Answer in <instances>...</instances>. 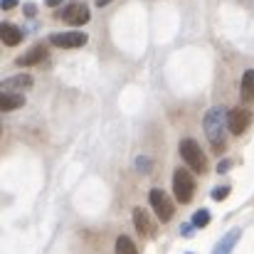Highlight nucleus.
<instances>
[{"label": "nucleus", "mask_w": 254, "mask_h": 254, "mask_svg": "<svg viewBox=\"0 0 254 254\" xmlns=\"http://www.w3.org/2000/svg\"><path fill=\"white\" fill-rule=\"evenodd\" d=\"M109 2H111V0H96V5H99V7H104V5H109Z\"/></svg>", "instance_id": "obj_22"}, {"label": "nucleus", "mask_w": 254, "mask_h": 254, "mask_svg": "<svg viewBox=\"0 0 254 254\" xmlns=\"http://www.w3.org/2000/svg\"><path fill=\"white\" fill-rule=\"evenodd\" d=\"M151 207H153V212H156V217H158L161 222H168L170 217H173V212H175L173 200H170L161 188H153V190H151Z\"/></svg>", "instance_id": "obj_4"}, {"label": "nucleus", "mask_w": 254, "mask_h": 254, "mask_svg": "<svg viewBox=\"0 0 254 254\" xmlns=\"http://www.w3.org/2000/svg\"><path fill=\"white\" fill-rule=\"evenodd\" d=\"M250 124H252V111L250 109H232L230 114H227V126H230V131L235 133V136H240V133H245L247 128H250Z\"/></svg>", "instance_id": "obj_5"}, {"label": "nucleus", "mask_w": 254, "mask_h": 254, "mask_svg": "<svg viewBox=\"0 0 254 254\" xmlns=\"http://www.w3.org/2000/svg\"><path fill=\"white\" fill-rule=\"evenodd\" d=\"M22 104H25V99H22V94H17V91H2V96H0V109H2V111L20 109Z\"/></svg>", "instance_id": "obj_10"}, {"label": "nucleus", "mask_w": 254, "mask_h": 254, "mask_svg": "<svg viewBox=\"0 0 254 254\" xmlns=\"http://www.w3.org/2000/svg\"><path fill=\"white\" fill-rule=\"evenodd\" d=\"M64 22H69V25H84L86 20H89V7H86L84 2H77V5H67L64 10H62V15H60Z\"/></svg>", "instance_id": "obj_7"}, {"label": "nucleus", "mask_w": 254, "mask_h": 254, "mask_svg": "<svg viewBox=\"0 0 254 254\" xmlns=\"http://www.w3.org/2000/svg\"><path fill=\"white\" fill-rule=\"evenodd\" d=\"M227 168H230V161H225V163H220V166H217V170H220V173H225Z\"/></svg>", "instance_id": "obj_21"}, {"label": "nucleus", "mask_w": 254, "mask_h": 254, "mask_svg": "<svg viewBox=\"0 0 254 254\" xmlns=\"http://www.w3.org/2000/svg\"><path fill=\"white\" fill-rule=\"evenodd\" d=\"M173 192H175V200L178 202H190L192 200V192H195V180L192 175L185 168H178L173 173Z\"/></svg>", "instance_id": "obj_3"}, {"label": "nucleus", "mask_w": 254, "mask_h": 254, "mask_svg": "<svg viewBox=\"0 0 254 254\" xmlns=\"http://www.w3.org/2000/svg\"><path fill=\"white\" fill-rule=\"evenodd\" d=\"M45 2H47V5H50V7H60V5H62V2H64V0H45Z\"/></svg>", "instance_id": "obj_19"}, {"label": "nucleus", "mask_w": 254, "mask_h": 254, "mask_svg": "<svg viewBox=\"0 0 254 254\" xmlns=\"http://www.w3.org/2000/svg\"><path fill=\"white\" fill-rule=\"evenodd\" d=\"M0 37H2V42H5L7 47H15V45H20V42H22V32H20L15 25H2Z\"/></svg>", "instance_id": "obj_12"}, {"label": "nucleus", "mask_w": 254, "mask_h": 254, "mask_svg": "<svg viewBox=\"0 0 254 254\" xmlns=\"http://www.w3.org/2000/svg\"><path fill=\"white\" fill-rule=\"evenodd\" d=\"M138 168L148 170V161H146V158H138Z\"/></svg>", "instance_id": "obj_20"}, {"label": "nucleus", "mask_w": 254, "mask_h": 254, "mask_svg": "<svg viewBox=\"0 0 254 254\" xmlns=\"http://www.w3.org/2000/svg\"><path fill=\"white\" fill-rule=\"evenodd\" d=\"M116 254H138V250L128 237H119L116 240Z\"/></svg>", "instance_id": "obj_15"}, {"label": "nucleus", "mask_w": 254, "mask_h": 254, "mask_svg": "<svg viewBox=\"0 0 254 254\" xmlns=\"http://www.w3.org/2000/svg\"><path fill=\"white\" fill-rule=\"evenodd\" d=\"M15 2H17V0H0V5H2L5 10H10V7H15Z\"/></svg>", "instance_id": "obj_18"}, {"label": "nucleus", "mask_w": 254, "mask_h": 254, "mask_svg": "<svg viewBox=\"0 0 254 254\" xmlns=\"http://www.w3.org/2000/svg\"><path fill=\"white\" fill-rule=\"evenodd\" d=\"M242 99L254 101V69H247L242 77Z\"/></svg>", "instance_id": "obj_14"}, {"label": "nucleus", "mask_w": 254, "mask_h": 254, "mask_svg": "<svg viewBox=\"0 0 254 254\" xmlns=\"http://www.w3.org/2000/svg\"><path fill=\"white\" fill-rule=\"evenodd\" d=\"M207 222H210V212H207V210H197V212L192 215V225H195V227H205Z\"/></svg>", "instance_id": "obj_16"}, {"label": "nucleus", "mask_w": 254, "mask_h": 254, "mask_svg": "<svg viewBox=\"0 0 254 254\" xmlns=\"http://www.w3.org/2000/svg\"><path fill=\"white\" fill-rule=\"evenodd\" d=\"M133 225H136V230H138L143 237H148V240L156 235V222L148 217V212H146L143 207H136V210H133Z\"/></svg>", "instance_id": "obj_8"}, {"label": "nucleus", "mask_w": 254, "mask_h": 254, "mask_svg": "<svg viewBox=\"0 0 254 254\" xmlns=\"http://www.w3.org/2000/svg\"><path fill=\"white\" fill-rule=\"evenodd\" d=\"M227 195H230V188H215V190H212V200H217V202L225 200Z\"/></svg>", "instance_id": "obj_17"}, {"label": "nucleus", "mask_w": 254, "mask_h": 254, "mask_svg": "<svg viewBox=\"0 0 254 254\" xmlns=\"http://www.w3.org/2000/svg\"><path fill=\"white\" fill-rule=\"evenodd\" d=\"M180 156H183V161L195 170V173H205V170H207V158H205V153H202V148H200L197 141L185 138V141L180 143Z\"/></svg>", "instance_id": "obj_2"}, {"label": "nucleus", "mask_w": 254, "mask_h": 254, "mask_svg": "<svg viewBox=\"0 0 254 254\" xmlns=\"http://www.w3.org/2000/svg\"><path fill=\"white\" fill-rule=\"evenodd\" d=\"M32 86V77L30 74H17L2 82V91H17V89H30Z\"/></svg>", "instance_id": "obj_11"}, {"label": "nucleus", "mask_w": 254, "mask_h": 254, "mask_svg": "<svg viewBox=\"0 0 254 254\" xmlns=\"http://www.w3.org/2000/svg\"><path fill=\"white\" fill-rule=\"evenodd\" d=\"M86 37L84 32H55V35H50V42L55 45V47H62V50H72V47H82L86 45Z\"/></svg>", "instance_id": "obj_6"}, {"label": "nucleus", "mask_w": 254, "mask_h": 254, "mask_svg": "<svg viewBox=\"0 0 254 254\" xmlns=\"http://www.w3.org/2000/svg\"><path fill=\"white\" fill-rule=\"evenodd\" d=\"M42 60H47V47H45V45H35V47L27 50L22 57H17V64H20V67H32V64H40Z\"/></svg>", "instance_id": "obj_9"}, {"label": "nucleus", "mask_w": 254, "mask_h": 254, "mask_svg": "<svg viewBox=\"0 0 254 254\" xmlns=\"http://www.w3.org/2000/svg\"><path fill=\"white\" fill-rule=\"evenodd\" d=\"M202 126H205V133H207L212 148H215L217 153L225 151V128H230V126H227V114H225V109H222V106H212V109L205 114Z\"/></svg>", "instance_id": "obj_1"}, {"label": "nucleus", "mask_w": 254, "mask_h": 254, "mask_svg": "<svg viewBox=\"0 0 254 254\" xmlns=\"http://www.w3.org/2000/svg\"><path fill=\"white\" fill-rule=\"evenodd\" d=\"M240 235H242V230H232V232H230V235H227V237H225L217 247H215V252H212V254H230V250L235 247V242L240 240Z\"/></svg>", "instance_id": "obj_13"}]
</instances>
